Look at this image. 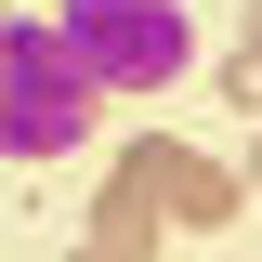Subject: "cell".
I'll list each match as a JSON object with an SVG mask.
<instances>
[{"label": "cell", "instance_id": "obj_2", "mask_svg": "<svg viewBox=\"0 0 262 262\" xmlns=\"http://www.w3.org/2000/svg\"><path fill=\"white\" fill-rule=\"evenodd\" d=\"M53 27H66V53L92 66V92H170L196 66V13L184 0H66Z\"/></svg>", "mask_w": 262, "mask_h": 262}, {"label": "cell", "instance_id": "obj_8", "mask_svg": "<svg viewBox=\"0 0 262 262\" xmlns=\"http://www.w3.org/2000/svg\"><path fill=\"white\" fill-rule=\"evenodd\" d=\"M66 262H92V249H66Z\"/></svg>", "mask_w": 262, "mask_h": 262}, {"label": "cell", "instance_id": "obj_7", "mask_svg": "<svg viewBox=\"0 0 262 262\" xmlns=\"http://www.w3.org/2000/svg\"><path fill=\"white\" fill-rule=\"evenodd\" d=\"M249 53H262V0H249Z\"/></svg>", "mask_w": 262, "mask_h": 262}, {"label": "cell", "instance_id": "obj_3", "mask_svg": "<svg viewBox=\"0 0 262 262\" xmlns=\"http://www.w3.org/2000/svg\"><path fill=\"white\" fill-rule=\"evenodd\" d=\"M118 184L158 210V223H196V236H223L236 210H249V184H236L223 158H196V144H170V131H144V144H118Z\"/></svg>", "mask_w": 262, "mask_h": 262}, {"label": "cell", "instance_id": "obj_6", "mask_svg": "<svg viewBox=\"0 0 262 262\" xmlns=\"http://www.w3.org/2000/svg\"><path fill=\"white\" fill-rule=\"evenodd\" d=\"M236 184H249V196H262V118H249V170H236Z\"/></svg>", "mask_w": 262, "mask_h": 262}, {"label": "cell", "instance_id": "obj_1", "mask_svg": "<svg viewBox=\"0 0 262 262\" xmlns=\"http://www.w3.org/2000/svg\"><path fill=\"white\" fill-rule=\"evenodd\" d=\"M92 66L66 53L53 13H0V158H79L92 144Z\"/></svg>", "mask_w": 262, "mask_h": 262}, {"label": "cell", "instance_id": "obj_4", "mask_svg": "<svg viewBox=\"0 0 262 262\" xmlns=\"http://www.w3.org/2000/svg\"><path fill=\"white\" fill-rule=\"evenodd\" d=\"M144 249H158V210H144V196H105V210H92V262H144Z\"/></svg>", "mask_w": 262, "mask_h": 262}, {"label": "cell", "instance_id": "obj_5", "mask_svg": "<svg viewBox=\"0 0 262 262\" xmlns=\"http://www.w3.org/2000/svg\"><path fill=\"white\" fill-rule=\"evenodd\" d=\"M223 105H236V118H262V53H236V66H223Z\"/></svg>", "mask_w": 262, "mask_h": 262}]
</instances>
